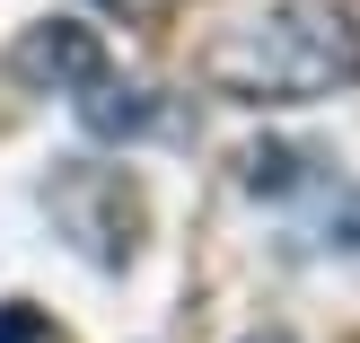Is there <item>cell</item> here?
I'll list each match as a JSON object with an SVG mask.
<instances>
[{
    "instance_id": "277c9868",
    "label": "cell",
    "mask_w": 360,
    "mask_h": 343,
    "mask_svg": "<svg viewBox=\"0 0 360 343\" xmlns=\"http://www.w3.org/2000/svg\"><path fill=\"white\" fill-rule=\"evenodd\" d=\"M79 123H88L97 141H141V132L158 123V97H150V88H123L115 70H105L97 88H79Z\"/></svg>"
},
{
    "instance_id": "8992f818",
    "label": "cell",
    "mask_w": 360,
    "mask_h": 343,
    "mask_svg": "<svg viewBox=\"0 0 360 343\" xmlns=\"http://www.w3.org/2000/svg\"><path fill=\"white\" fill-rule=\"evenodd\" d=\"M255 343H290V335H255Z\"/></svg>"
},
{
    "instance_id": "3957f363",
    "label": "cell",
    "mask_w": 360,
    "mask_h": 343,
    "mask_svg": "<svg viewBox=\"0 0 360 343\" xmlns=\"http://www.w3.org/2000/svg\"><path fill=\"white\" fill-rule=\"evenodd\" d=\"M53 203H62V220L79 229L88 256L115 264L123 247H132V185H123L115 168H79V176H62V194H53Z\"/></svg>"
},
{
    "instance_id": "6da1fadb",
    "label": "cell",
    "mask_w": 360,
    "mask_h": 343,
    "mask_svg": "<svg viewBox=\"0 0 360 343\" xmlns=\"http://www.w3.org/2000/svg\"><path fill=\"white\" fill-rule=\"evenodd\" d=\"M202 80L238 106H308L360 88V18L343 0H273L264 18L202 44Z\"/></svg>"
},
{
    "instance_id": "7a4b0ae2",
    "label": "cell",
    "mask_w": 360,
    "mask_h": 343,
    "mask_svg": "<svg viewBox=\"0 0 360 343\" xmlns=\"http://www.w3.org/2000/svg\"><path fill=\"white\" fill-rule=\"evenodd\" d=\"M9 70H18L27 88L79 97V88H97V80H105V35H97V27H79V18H35V27L18 35Z\"/></svg>"
},
{
    "instance_id": "5b68a950",
    "label": "cell",
    "mask_w": 360,
    "mask_h": 343,
    "mask_svg": "<svg viewBox=\"0 0 360 343\" xmlns=\"http://www.w3.org/2000/svg\"><path fill=\"white\" fill-rule=\"evenodd\" d=\"M238 185H246V194H273V203H290V194L326 185V168H316L308 150H290V141H255V150L238 158Z\"/></svg>"
}]
</instances>
